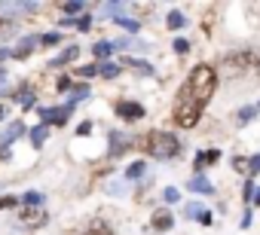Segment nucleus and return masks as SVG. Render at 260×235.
Instances as JSON below:
<instances>
[{"label":"nucleus","mask_w":260,"mask_h":235,"mask_svg":"<svg viewBox=\"0 0 260 235\" xmlns=\"http://www.w3.org/2000/svg\"><path fill=\"white\" fill-rule=\"evenodd\" d=\"M214 89H217V73H214L208 64H199V67L190 70V76L184 80V86L178 89V95H181V98H190V101H196V104L205 107V104L211 101Z\"/></svg>","instance_id":"f257e3e1"},{"label":"nucleus","mask_w":260,"mask_h":235,"mask_svg":"<svg viewBox=\"0 0 260 235\" xmlns=\"http://www.w3.org/2000/svg\"><path fill=\"white\" fill-rule=\"evenodd\" d=\"M144 150L153 156V159H172V156H178L181 153V141L172 135V132H147V138H144Z\"/></svg>","instance_id":"f03ea898"},{"label":"nucleus","mask_w":260,"mask_h":235,"mask_svg":"<svg viewBox=\"0 0 260 235\" xmlns=\"http://www.w3.org/2000/svg\"><path fill=\"white\" fill-rule=\"evenodd\" d=\"M172 120H175V126H178V129H193V126L202 120V104H196V101H190V98H181V95H178L175 110H172Z\"/></svg>","instance_id":"7ed1b4c3"},{"label":"nucleus","mask_w":260,"mask_h":235,"mask_svg":"<svg viewBox=\"0 0 260 235\" xmlns=\"http://www.w3.org/2000/svg\"><path fill=\"white\" fill-rule=\"evenodd\" d=\"M74 113V101L71 104H61V107H43L40 110V116H43V126H64L68 123V116Z\"/></svg>","instance_id":"20e7f679"},{"label":"nucleus","mask_w":260,"mask_h":235,"mask_svg":"<svg viewBox=\"0 0 260 235\" xmlns=\"http://www.w3.org/2000/svg\"><path fill=\"white\" fill-rule=\"evenodd\" d=\"M116 113L122 116V120H128V123L144 120V107H141V104H135V101H122V104L116 107Z\"/></svg>","instance_id":"39448f33"},{"label":"nucleus","mask_w":260,"mask_h":235,"mask_svg":"<svg viewBox=\"0 0 260 235\" xmlns=\"http://www.w3.org/2000/svg\"><path fill=\"white\" fill-rule=\"evenodd\" d=\"M190 189L199 192V195H211V192H214V183H211L205 174H193V177H190Z\"/></svg>","instance_id":"423d86ee"},{"label":"nucleus","mask_w":260,"mask_h":235,"mask_svg":"<svg viewBox=\"0 0 260 235\" xmlns=\"http://www.w3.org/2000/svg\"><path fill=\"white\" fill-rule=\"evenodd\" d=\"M220 162V150H205L196 156V174H205V165H214Z\"/></svg>","instance_id":"0eeeda50"},{"label":"nucleus","mask_w":260,"mask_h":235,"mask_svg":"<svg viewBox=\"0 0 260 235\" xmlns=\"http://www.w3.org/2000/svg\"><path fill=\"white\" fill-rule=\"evenodd\" d=\"M150 226H153L156 232H169V229L175 226V217H172L169 211H159V214H153V220H150Z\"/></svg>","instance_id":"6e6552de"},{"label":"nucleus","mask_w":260,"mask_h":235,"mask_svg":"<svg viewBox=\"0 0 260 235\" xmlns=\"http://www.w3.org/2000/svg\"><path fill=\"white\" fill-rule=\"evenodd\" d=\"M37 43H40V37H25V40L19 43V49H13V55H16V58H28Z\"/></svg>","instance_id":"1a4fd4ad"},{"label":"nucleus","mask_w":260,"mask_h":235,"mask_svg":"<svg viewBox=\"0 0 260 235\" xmlns=\"http://www.w3.org/2000/svg\"><path fill=\"white\" fill-rule=\"evenodd\" d=\"M22 132H25V126H19V123H16V126H10V129L4 132V138H0V147H4V153H7V144H10L13 138H19Z\"/></svg>","instance_id":"9d476101"},{"label":"nucleus","mask_w":260,"mask_h":235,"mask_svg":"<svg viewBox=\"0 0 260 235\" xmlns=\"http://www.w3.org/2000/svg\"><path fill=\"white\" fill-rule=\"evenodd\" d=\"M113 49H116V46H113V43H107V40H104V43H95V46H92V55H95V58H98V61H104V58H107V55H110V52H113Z\"/></svg>","instance_id":"9b49d317"},{"label":"nucleus","mask_w":260,"mask_h":235,"mask_svg":"<svg viewBox=\"0 0 260 235\" xmlns=\"http://www.w3.org/2000/svg\"><path fill=\"white\" fill-rule=\"evenodd\" d=\"M254 116H257V107H242V110L236 113V123H239V126H248Z\"/></svg>","instance_id":"f8f14e48"},{"label":"nucleus","mask_w":260,"mask_h":235,"mask_svg":"<svg viewBox=\"0 0 260 235\" xmlns=\"http://www.w3.org/2000/svg\"><path fill=\"white\" fill-rule=\"evenodd\" d=\"M166 25H169L172 31H181V28L187 25V19H184L181 13H169V16H166Z\"/></svg>","instance_id":"ddd939ff"},{"label":"nucleus","mask_w":260,"mask_h":235,"mask_svg":"<svg viewBox=\"0 0 260 235\" xmlns=\"http://www.w3.org/2000/svg\"><path fill=\"white\" fill-rule=\"evenodd\" d=\"M77 52H80L77 46H68V49H64L61 55H55V58H52V64H68L71 58H77Z\"/></svg>","instance_id":"4468645a"},{"label":"nucleus","mask_w":260,"mask_h":235,"mask_svg":"<svg viewBox=\"0 0 260 235\" xmlns=\"http://www.w3.org/2000/svg\"><path fill=\"white\" fill-rule=\"evenodd\" d=\"M116 25H119V28H125V31H132V34H138V31H141V25H138L135 19H125V16H116Z\"/></svg>","instance_id":"2eb2a0df"},{"label":"nucleus","mask_w":260,"mask_h":235,"mask_svg":"<svg viewBox=\"0 0 260 235\" xmlns=\"http://www.w3.org/2000/svg\"><path fill=\"white\" fill-rule=\"evenodd\" d=\"M61 10H64V19H74V16L83 13V4H80V0H74V4H61Z\"/></svg>","instance_id":"dca6fc26"},{"label":"nucleus","mask_w":260,"mask_h":235,"mask_svg":"<svg viewBox=\"0 0 260 235\" xmlns=\"http://www.w3.org/2000/svg\"><path fill=\"white\" fill-rule=\"evenodd\" d=\"M46 135H49V126H37V129L31 132V141H34V147H40V144L46 141Z\"/></svg>","instance_id":"f3484780"},{"label":"nucleus","mask_w":260,"mask_h":235,"mask_svg":"<svg viewBox=\"0 0 260 235\" xmlns=\"http://www.w3.org/2000/svg\"><path fill=\"white\" fill-rule=\"evenodd\" d=\"M260 174V153H254L251 159H248V180H254Z\"/></svg>","instance_id":"a211bd4d"},{"label":"nucleus","mask_w":260,"mask_h":235,"mask_svg":"<svg viewBox=\"0 0 260 235\" xmlns=\"http://www.w3.org/2000/svg\"><path fill=\"white\" fill-rule=\"evenodd\" d=\"M98 73L110 80V76H116V73H119V67H116V64H110V61H104V64H98Z\"/></svg>","instance_id":"6ab92c4d"},{"label":"nucleus","mask_w":260,"mask_h":235,"mask_svg":"<svg viewBox=\"0 0 260 235\" xmlns=\"http://www.w3.org/2000/svg\"><path fill=\"white\" fill-rule=\"evenodd\" d=\"M71 95H74V104H77V101H83V98L89 95V86H86V83H80V86H74V89H71Z\"/></svg>","instance_id":"aec40b11"},{"label":"nucleus","mask_w":260,"mask_h":235,"mask_svg":"<svg viewBox=\"0 0 260 235\" xmlns=\"http://www.w3.org/2000/svg\"><path fill=\"white\" fill-rule=\"evenodd\" d=\"M125 64H132V67H138L141 73H153V67H150L147 61H138V58H125Z\"/></svg>","instance_id":"412c9836"},{"label":"nucleus","mask_w":260,"mask_h":235,"mask_svg":"<svg viewBox=\"0 0 260 235\" xmlns=\"http://www.w3.org/2000/svg\"><path fill=\"white\" fill-rule=\"evenodd\" d=\"M141 174H144V162L128 165V171H125V177H132V180H135V177H141Z\"/></svg>","instance_id":"4be33fe9"},{"label":"nucleus","mask_w":260,"mask_h":235,"mask_svg":"<svg viewBox=\"0 0 260 235\" xmlns=\"http://www.w3.org/2000/svg\"><path fill=\"white\" fill-rule=\"evenodd\" d=\"M22 202H25V205H40V202H43V192H34V189H31V192H25Z\"/></svg>","instance_id":"5701e85b"},{"label":"nucleus","mask_w":260,"mask_h":235,"mask_svg":"<svg viewBox=\"0 0 260 235\" xmlns=\"http://www.w3.org/2000/svg\"><path fill=\"white\" fill-rule=\"evenodd\" d=\"M74 25H77L80 31H89V28H92V16H80V19H74Z\"/></svg>","instance_id":"b1692460"},{"label":"nucleus","mask_w":260,"mask_h":235,"mask_svg":"<svg viewBox=\"0 0 260 235\" xmlns=\"http://www.w3.org/2000/svg\"><path fill=\"white\" fill-rule=\"evenodd\" d=\"M184 211H187V217H193V220H196V217H199V214H202L205 208H202V205H196V202H190V205H187Z\"/></svg>","instance_id":"393cba45"},{"label":"nucleus","mask_w":260,"mask_h":235,"mask_svg":"<svg viewBox=\"0 0 260 235\" xmlns=\"http://www.w3.org/2000/svg\"><path fill=\"white\" fill-rule=\"evenodd\" d=\"M98 73V67L95 64H86V67H77V76H95Z\"/></svg>","instance_id":"a878e982"},{"label":"nucleus","mask_w":260,"mask_h":235,"mask_svg":"<svg viewBox=\"0 0 260 235\" xmlns=\"http://www.w3.org/2000/svg\"><path fill=\"white\" fill-rule=\"evenodd\" d=\"M242 199H245V202H251V199H254V180H245V189H242Z\"/></svg>","instance_id":"bb28decb"},{"label":"nucleus","mask_w":260,"mask_h":235,"mask_svg":"<svg viewBox=\"0 0 260 235\" xmlns=\"http://www.w3.org/2000/svg\"><path fill=\"white\" fill-rule=\"evenodd\" d=\"M162 199H166V202H181V192H178L175 186H169V189L162 192Z\"/></svg>","instance_id":"cd10ccee"},{"label":"nucleus","mask_w":260,"mask_h":235,"mask_svg":"<svg viewBox=\"0 0 260 235\" xmlns=\"http://www.w3.org/2000/svg\"><path fill=\"white\" fill-rule=\"evenodd\" d=\"M86 235H113V232H110V229H107L104 223H98V226H92V229H89Z\"/></svg>","instance_id":"c85d7f7f"},{"label":"nucleus","mask_w":260,"mask_h":235,"mask_svg":"<svg viewBox=\"0 0 260 235\" xmlns=\"http://www.w3.org/2000/svg\"><path fill=\"white\" fill-rule=\"evenodd\" d=\"M40 43H46V46H55V43H61V34H46V37H40Z\"/></svg>","instance_id":"c756f323"},{"label":"nucleus","mask_w":260,"mask_h":235,"mask_svg":"<svg viewBox=\"0 0 260 235\" xmlns=\"http://www.w3.org/2000/svg\"><path fill=\"white\" fill-rule=\"evenodd\" d=\"M187 49H190L187 40H175V52H178V55H187Z\"/></svg>","instance_id":"7c9ffc66"},{"label":"nucleus","mask_w":260,"mask_h":235,"mask_svg":"<svg viewBox=\"0 0 260 235\" xmlns=\"http://www.w3.org/2000/svg\"><path fill=\"white\" fill-rule=\"evenodd\" d=\"M233 165H236V171H245V168H248V159H242V156H236V159H233Z\"/></svg>","instance_id":"2f4dec72"},{"label":"nucleus","mask_w":260,"mask_h":235,"mask_svg":"<svg viewBox=\"0 0 260 235\" xmlns=\"http://www.w3.org/2000/svg\"><path fill=\"white\" fill-rule=\"evenodd\" d=\"M58 89H61V92L71 89V76H61V80H58Z\"/></svg>","instance_id":"473e14b6"},{"label":"nucleus","mask_w":260,"mask_h":235,"mask_svg":"<svg viewBox=\"0 0 260 235\" xmlns=\"http://www.w3.org/2000/svg\"><path fill=\"white\" fill-rule=\"evenodd\" d=\"M199 223H202V226H208V223H211V214H208V211H202V214H199Z\"/></svg>","instance_id":"72a5a7b5"},{"label":"nucleus","mask_w":260,"mask_h":235,"mask_svg":"<svg viewBox=\"0 0 260 235\" xmlns=\"http://www.w3.org/2000/svg\"><path fill=\"white\" fill-rule=\"evenodd\" d=\"M239 226H242V229H248V226H251V211H245V217H242V223H239Z\"/></svg>","instance_id":"f704fd0d"},{"label":"nucleus","mask_w":260,"mask_h":235,"mask_svg":"<svg viewBox=\"0 0 260 235\" xmlns=\"http://www.w3.org/2000/svg\"><path fill=\"white\" fill-rule=\"evenodd\" d=\"M13 205H16V199H10V195H7V199H0V208H13Z\"/></svg>","instance_id":"c9c22d12"},{"label":"nucleus","mask_w":260,"mask_h":235,"mask_svg":"<svg viewBox=\"0 0 260 235\" xmlns=\"http://www.w3.org/2000/svg\"><path fill=\"white\" fill-rule=\"evenodd\" d=\"M251 205H254V208H260V186L254 189V199H251Z\"/></svg>","instance_id":"e433bc0d"},{"label":"nucleus","mask_w":260,"mask_h":235,"mask_svg":"<svg viewBox=\"0 0 260 235\" xmlns=\"http://www.w3.org/2000/svg\"><path fill=\"white\" fill-rule=\"evenodd\" d=\"M4 120H7V107H4V104H0V123H4Z\"/></svg>","instance_id":"4c0bfd02"},{"label":"nucleus","mask_w":260,"mask_h":235,"mask_svg":"<svg viewBox=\"0 0 260 235\" xmlns=\"http://www.w3.org/2000/svg\"><path fill=\"white\" fill-rule=\"evenodd\" d=\"M254 107H257V113H260V104H254Z\"/></svg>","instance_id":"58836bf2"}]
</instances>
